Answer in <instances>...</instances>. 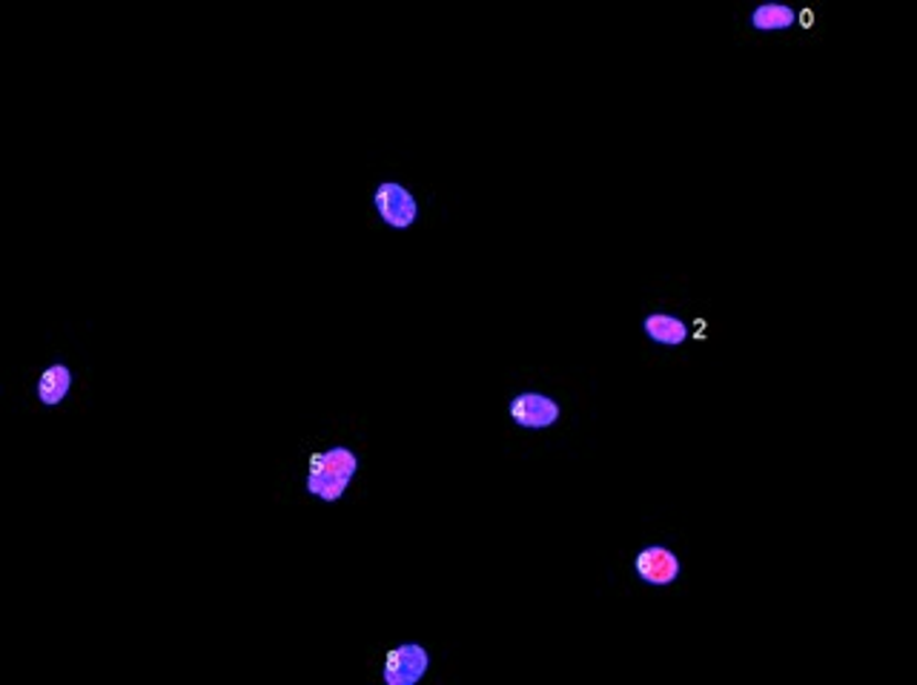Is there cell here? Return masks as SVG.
I'll use <instances>...</instances> for the list:
<instances>
[{"instance_id":"7a4b0ae2","label":"cell","mask_w":917,"mask_h":685,"mask_svg":"<svg viewBox=\"0 0 917 685\" xmlns=\"http://www.w3.org/2000/svg\"><path fill=\"white\" fill-rule=\"evenodd\" d=\"M373 204L379 210L381 222L390 229H410L419 218V201L399 181H381L373 193Z\"/></svg>"},{"instance_id":"ba28073f","label":"cell","mask_w":917,"mask_h":685,"mask_svg":"<svg viewBox=\"0 0 917 685\" xmlns=\"http://www.w3.org/2000/svg\"><path fill=\"white\" fill-rule=\"evenodd\" d=\"M797 12L786 3H763L752 12V26L759 32H780V29L795 26Z\"/></svg>"},{"instance_id":"6da1fadb","label":"cell","mask_w":917,"mask_h":685,"mask_svg":"<svg viewBox=\"0 0 917 685\" xmlns=\"http://www.w3.org/2000/svg\"><path fill=\"white\" fill-rule=\"evenodd\" d=\"M358 471V457L350 448L319 450L308 464V493L324 502L342 500Z\"/></svg>"},{"instance_id":"277c9868","label":"cell","mask_w":917,"mask_h":685,"mask_svg":"<svg viewBox=\"0 0 917 685\" xmlns=\"http://www.w3.org/2000/svg\"><path fill=\"white\" fill-rule=\"evenodd\" d=\"M508 414H510V419H514L516 425H522V428L542 430V428H551V425H557L559 421V405L551 399V396H544V393L528 390L510 399Z\"/></svg>"},{"instance_id":"3957f363","label":"cell","mask_w":917,"mask_h":685,"mask_svg":"<svg viewBox=\"0 0 917 685\" xmlns=\"http://www.w3.org/2000/svg\"><path fill=\"white\" fill-rule=\"evenodd\" d=\"M428 668L430 654L424 645L401 643L387 651L381 679H385V685H416L428 674Z\"/></svg>"},{"instance_id":"5b68a950","label":"cell","mask_w":917,"mask_h":685,"mask_svg":"<svg viewBox=\"0 0 917 685\" xmlns=\"http://www.w3.org/2000/svg\"><path fill=\"white\" fill-rule=\"evenodd\" d=\"M634 571L648 586H671L680 577V557L666 545H648L634 559Z\"/></svg>"},{"instance_id":"8992f818","label":"cell","mask_w":917,"mask_h":685,"mask_svg":"<svg viewBox=\"0 0 917 685\" xmlns=\"http://www.w3.org/2000/svg\"><path fill=\"white\" fill-rule=\"evenodd\" d=\"M645 336L651 342L662 344V347H680L688 339V324L682 322L680 315L671 313H651L643 319Z\"/></svg>"},{"instance_id":"52a82bcc","label":"cell","mask_w":917,"mask_h":685,"mask_svg":"<svg viewBox=\"0 0 917 685\" xmlns=\"http://www.w3.org/2000/svg\"><path fill=\"white\" fill-rule=\"evenodd\" d=\"M72 382H75V378H72V371L66 364H50V367L41 373V378H37V399L50 407L61 405V402L69 396Z\"/></svg>"}]
</instances>
